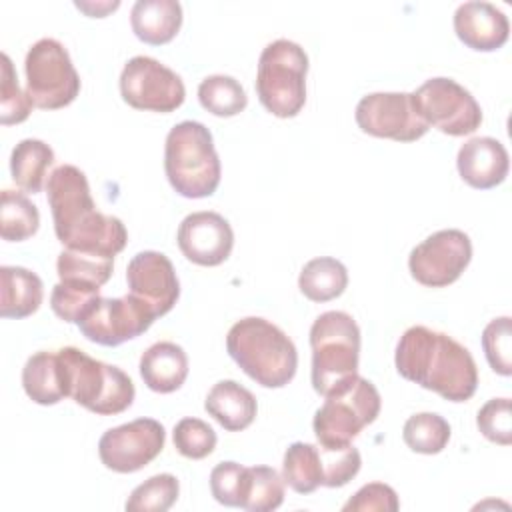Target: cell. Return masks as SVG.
Listing matches in <instances>:
<instances>
[{
	"label": "cell",
	"instance_id": "cell-25",
	"mask_svg": "<svg viewBox=\"0 0 512 512\" xmlns=\"http://www.w3.org/2000/svg\"><path fill=\"white\" fill-rule=\"evenodd\" d=\"M54 164V150L36 138L20 140L10 154V174L16 186L26 192H40L48 174V168Z\"/></svg>",
	"mask_w": 512,
	"mask_h": 512
},
{
	"label": "cell",
	"instance_id": "cell-35",
	"mask_svg": "<svg viewBox=\"0 0 512 512\" xmlns=\"http://www.w3.org/2000/svg\"><path fill=\"white\" fill-rule=\"evenodd\" d=\"M482 348L496 374H512V322L508 316L494 318L486 324L482 332Z\"/></svg>",
	"mask_w": 512,
	"mask_h": 512
},
{
	"label": "cell",
	"instance_id": "cell-23",
	"mask_svg": "<svg viewBox=\"0 0 512 512\" xmlns=\"http://www.w3.org/2000/svg\"><path fill=\"white\" fill-rule=\"evenodd\" d=\"M44 298V286L38 274L22 266L0 268V316L26 318L34 314Z\"/></svg>",
	"mask_w": 512,
	"mask_h": 512
},
{
	"label": "cell",
	"instance_id": "cell-40",
	"mask_svg": "<svg viewBox=\"0 0 512 512\" xmlns=\"http://www.w3.org/2000/svg\"><path fill=\"white\" fill-rule=\"evenodd\" d=\"M244 470L246 466L238 462H220L210 472V492L216 498V502L224 506L238 508L240 506V494L244 484Z\"/></svg>",
	"mask_w": 512,
	"mask_h": 512
},
{
	"label": "cell",
	"instance_id": "cell-9",
	"mask_svg": "<svg viewBox=\"0 0 512 512\" xmlns=\"http://www.w3.org/2000/svg\"><path fill=\"white\" fill-rule=\"evenodd\" d=\"M26 94L40 110L72 104L80 92V76L68 50L54 38L34 42L24 60Z\"/></svg>",
	"mask_w": 512,
	"mask_h": 512
},
{
	"label": "cell",
	"instance_id": "cell-10",
	"mask_svg": "<svg viewBox=\"0 0 512 512\" xmlns=\"http://www.w3.org/2000/svg\"><path fill=\"white\" fill-rule=\"evenodd\" d=\"M416 114L448 136H466L480 128L482 110L476 98L452 78H430L412 94Z\"/></svg>",
	"mask_w": 512,
	"mask_h": 512
},
{
	"label": "cell",
	"instance_id": "cell-11",
	"mask_svg": "<svg viewBox=\"0 0 512 512\" xmlns=\"http://www.w3.org/2000/svg\"><path fill=\"white\" fill-rule=\"evenodd\" d=\"M154 320V310L128 292L120 298L98 296L76 324L90 342L100 346H120L144 334Z\"/></svg>",
	"mask_w": 512,
	"mask_h": 512
},
{
	"label": "cell",
	"instance_id": "cell-33",
	"mask_svg": "<svg viewBox=\"0 0 512 512\" xmlns=\"http://www.w3.org/2000/svg\"><path fill=\"white\" fill-rule=\"evenodd\" d=\"M180 484L174 474H156L136 486L124 508L128 512H166L178 500Z\"/></svg>",
	"mask_w": 512,
	"mask_h": 512
},
{
	"label": "cell",
	"instance_id": "cell-12",
	"mask_svg": "<svg viewBox=\"0 0 512 512\" xmlns=\"http://www.w3.org/2000/svg\"><path fill=\"white\" fill-rule=\"evenodd\" d=\"M122 100L136 110L174 112L186 98L182 78L150 56L130 58L120 74Z\"/></svg>",
	"mask_w": 512,
	"mask_h": 512
},
{
	"label": "cell",
	"instance_id": "cell-32",
	"mask_svg": "<svg viewBox=\"0 0 512 512\" xmlns=\"http://www.w3.org/2000/svg\"><path fill=\"white\" fill-rule=\"evenodd\" d=\"M402 438L412 452L438 454L450 440V424L434 412H420L404 422Z\"/></svg>",
	"mask_w": 512,
	"mask_h": 512
},
{
	"label": "cell",
	"instance_id": "cell-14",
	"mask_svg": "<svg viewBox=\"0 0 512 512\" xmlns=\"http://www.w3.org/2000/svg\"><path fill=\"white\" fill-rule=\"evenodd\" d=\"M164 426L154 418H136L106 430L98 442L102 464L118 474L138 472L164 448Z\"/></svg>",
	"mask_w": 512,
	"mask_h": 512
},
{
	"label": "cell",
	"instance_id": "cell-37",
	"mask_svg": "<svg viewBox=\"0 0 512 512\" xmlns=\"http://www.w3.org/2000/svg\"><path fill=\"white\" fill-rule=\"evenodd\" d=\"M320 460H322V486L326 488H340L348 484L362 466V458L358 448L352 444L340 448H326L320 446Z\"/></svg>",
	"mask_w": 512,
	"mask_h": 512
},
{
	"label": "cell",
	"instance_id": "cell-38",
	"mask_svg": "<svg viewBox=\"0 0 512 512\" xmlns=\"http://www.w3.org/2000/svg\"><path fill=\"white\" fill-rule=\"evenodd\" d=\"M478 430L494 444L508 446L512 444V416H510V400L508 398H492L488 400L476 416Z\"/></svg>",
	"mask_w": 512,
	"mask_h": 512
},
{
	"label": "cell",
	"instance_id": "cell-21",
	"mask_svg": "<svg viewBox=\"0 0 512 512\" xmlns=\"http://www.w3.org/2000/svg\"><path fill=\"white\" fill-rule=\"evenodd\" d=\"M144 384L158 394L178 390L188 376V356L176 342H156L140 358Z\"/></svg>",
	"mask_w": 512,
	"mask_h": 512
},
{
	"label": "cell",
	"instance_id": "cell-34",
	"mask_svg": "<svg viewBox=\"0 0 512 512\" xmlns=\"http://www.w3.org/2000/svg\"><path fill=\"white\" fill-rule=\"evenodd\" d=\"M174 448L190 460H202L216 448V432L200 418H182L172 432Z\"/></svg>",
	"mask_w": 512,
	"mask_h": 512
},
{
	"label": "cell",
	"instance_id": "cell-19",
	"mask_svg": "<svg viewBox=\"0 0 512 512\" xmlns=\"http://www.w3.org/2000/svg\"><path fill=\"white\" fill-rule=\"evenodd\" d=\"M454 32L468 48L494 52L510 34L506 14L490 2H464L454 12Z\"/></svg>",
	"mask_w": 512,
	"mask_h": 512
},
{
	"label": "cell",
	"instance_id": "cell-13",
	"mask_svg": "<svg viewBox=\"0 0 512 512\" xmlns=\"http://www.w3.org/2000/svg\"><path fill=\"white\" fill-rule=\"evenodd\" d=\"M472 260L468 234L456 228L438 230L412 248L408 268L416 282L428 288H444L456 282Z\"/></svg>",
	"mask_w": 512,
	"mask_h": 512
},
{
	"label": "cell",
	"instance_id": "cell-27",
	"mask_svg": "<svg viewBox=\"0 0 512 512\" xmlns=\"http://www.w3.org/2000/svg\"><path fill=\"white\" fill-rule=\"evenodd\" d=\"M112 270L114 258H104L68 248H64L56 260V272L60 282L90 290H100L110 280Z\"/></svg>",
	"mask_w": 512,
	"mask_h": 512
},
{
	"label": "cell",
	"instance_id": "cell-30",
	"mask_svg": "<svg viewBox=\"0 0 512 512\" xmlns=\"http://www.w3.org/2000/svg\"><path fill=\"white\" fill-rule=\"evenodd\" d=\"M198 100L204 110L220 118L236 116L248 104V96L240 82L226 74L206 76L198 86Z\"/></svg>",
	"mask_w": 512,
	"mask_h": 512
},
{
	"label": "cell",
	"instance_id": "cell-24",
	"mask_svg": "<svg viewBox=\"0 0 512 512\" xmlns=\"http://www.w3.org/2000/svg\"><path fill=\"white\" fill-rule=\"evenodd\" d=\"M22 386L26 396L36 404L52 406L64 400L68 394L58 350L32 354L22 368Z\"/></svg>",
	"mask_w": 512,
	"mask_h": 512
},
{
	"label": "cell",
	"instance_id": "cell-15",
	"mask_svg": "<svg viewBox=\"0 0 512 512\" xmlns=\"http://www.w3.org/2000/svg\"><path fill=\"white\" fill-rule=\"evenodd\" d=\"M356 124L362 132L396 142H414L428 132L406 92H372L356 104Z\"/></svg>",
	"mask_w": 512,
	"mask_h": 512
},
{
	"label": "cell",
	"instance_id": "cell-2",
	"mask_svg": "<svg viewBox=\"0 0 512 512\" xmlns=\"http://www.w3.org/2000/svg\"><path fill=\"white\" fill-rule=\"evenodd\" d=\"M394 364L402 378L450 402H466L478 388V368L468 348L422 324L400 336Z\"/></svg>",
	"mask_w": 512,
	"mask_h": 512
},
{
	"label": "cell",
	"instance_id": "cell-41",
	"mask_svg": "<svg viewBox=\"0 0 512 512\" xmlns=\"http://www.w3.org/2000/svg\"><path fill=\"white\" fill-rule=\"evenodd\" d=\"M400 508L394 488L382 482H370L362 486L344 506V512H396Z\"/></svg>",
	"mask_w": 512,
	"mask_h": 512
},
{
	"label": "cell",
	"instance_id": "cell-6",
	"mask_svg": "<svg viewBox=\"0 0 512 512\" xmlns=\"http://www.w3.org/2000/svg\"><path fill=\"white\" fill-rule=\"evenodd\" d=\"M66 394L86 410L112 416L132 406L136 390L130 376L118 366L104 364L76 346L58 350Z\"/></svg>",
	"mask_w": 512,
	"mask_h": 512
},
{
	"label": "cell",
	"instance_id": "cell-31",
	"mask_svg": "<svg viewBox=\"0 0 512 512\" xmlns=\"http://www.w3.org/2000/svg\"><path fill=\"white\" fill-rule=\"evenodd\" d=\"M38 226L40 214L30 198L16 190H2L0 236L8 242H22L34 236Z\"/></svg>",
	"mask_w": 512,
	"mask_h": 512
},
{
	"label": "cell",
	"instance_id": "cell-5",
	"mask_svg": "<svg viewBox=\"0 0 512 512\" xmlns=\"http://www.w3.org/2000/svg\"><path fill=\"white\" fill-rule=\"evenodd\" d=\"M312 386L328 396L358 376L360 328L356 320L340 310L320 314L310 328Z\"/></svg>",
	"mask_w": 512,
	"mask_h": 512
},
{
	"label": "cell",
	"instance_id": "cell-26",
	"mask_svg": "<svg viewBox=\"0 0 512 512\" xmlns=\"http://www.w3.org/2000/svg\"><path fill=\"white\" fill-rule=\"evenodd\" d=\"M348 286L346 266L330 256L312 258L304 264L298 276L300 292L312 302H330Z\"/></svg>",
	"mask_w": 512,
	"mask_h": 512
},
{
	"label": "cell",
	"instance_id": "cell-8",
	"mask_svg": "<svg viewBox=\"0 0 512 512\" xmlns=\"http://www.w3.org/2000/svg\"><path fill=\"white\" fill-rule=\"evenodd\" d=\"M324 398V404L314 414L312 428L318 444L326 448L350 444L362 428L378 418L382 406L376 386L362 376L352 378Z\"/></svg>",
	"mask_w": 512,
	"mask_h": 512
},
{
	"label": "cell",
	"instance_id": "cell-3",
	"mask_svg": "<svg viewBox=\"0 0 512 512\" xmlns=\"http://www.w3.org/2000/svg\"><path fill=\"white\" fill-rule=\"evenodd\" d=\"M230 358L260 386L282 388L298 368L294 342L272 322L248 316L232 324L226 336Z\"/></svg>",
	"mask_w": 512,
	"mask_h": 512
},
{
	"label": "cell",
	"instance_id": "cell-20",
	"mask_svg": "<svg viewBox=\"0 0 512 512\" xmlns=\"http://www.w3.org/2000/svg\"><path fill=\"white\" fill-rule=\"evenodd\" d=\"M204 408L228 432L248 428L258 412L254 394L236 380L216 382L206 394Z\"/></svg>",
	"mask_w": 512,
	"mask_h": 512
},
{
	"label": "cell",
	"instance_id": "cell-29",
	"mask_svg": "<svg viewBox=\"0 0 512 512\" xmlns=\"http://www.w3.org/2000/svg\"><path fill=\"white\" fill-rule=\"evenodd\" d=\"M284 502V478L270 466H246L240 506L250 512H270Z\"/></svg>",
	"mask_w": 512,
	"mask_h": 512
},
{
	"label": "cell",
	"instance_id": "cell-39",
	"mask_svg": "<svg viewBox=\"0 0 512 512\" xmlns=\"http://www.w3.org/2000/svg\"><path fill=\"white\" fill-rule=\"evenodd\" d=\"M98 296H100V290H90V288H82V286L58 282V284L52 288L50 306H52L54 314H56L60 320L76 324V322L80 320V316L88 310V306H90Z\"/></svg>",
	"mask_w": 512,
	"mask_h": 512
},
{
	"label": "cell",
	"instance_id": "cell-17",
	"mask_svg": "<svg viewBox=\"0 0 512 512\" xmlns=\"http://www.w3.org/2000/svg\"><path fill=\"white\" fill-rule=\"evenodd\" d=\"M180 252L198 266L222 264L234 246V232L230 222L210 210L188 214L176 234Z\"/></svg>",
	"mask_w": 512,
	"mask_h": 512
},
{
	"label": "cell",
	"instance_id": "cell-4",
	"mask_svg": "<svg viewBox=\"0 0 512 512\" xmlns=\"http://www.w3.org/2000/svg\"><path fill=\"white\" fill-rule=\"evenodd\" d=\"M164 170L170 186L184 198H206L216 192L222 168L212 134L202 122L184 120L170 128Z\"/></svg>",
	"mask_w": 512,
	"mask_h": 512
},
{
	"label": "cell",
	"instance_id": "cell-28",
	"mask_svg": "<svg viewBox=\"0 0 512 512\" xmlns=\"http://www.w3.org/2000/svg\"><path fill=\"white\" fill-rule=\"evenodd\" d=\"M282 478L298 494H310L322 486L320 446L308 442H294L284 452Z\"/></svg>",
	"mask_w": 512,
	"mask_h": 512
},
{
	"label": "cell",
	"instance_id": "cell-7",
	"mask_svg": "<svg viewBox=\"0 0 512 512\" xmlns=\"http://www.w3.org/2000/svg\"><path fill=\"white\" fill-rule=\"evenodd\" d=\"M308 56L292 40L270 42L258 58L256 92L260 104L278 118H294L306 104Z\"/></svg>",
	"mask_w": 512,
	"mask_h": 512
},
{
	"label": "cell",
	"instance_id": "cell-1",
	"mask_svg": "<svg viewBox=\"0 0 512 512\" xmlns=\"http://www.w3.org/2000/svg\"><path fill=\"white\" fill-rule=\"evenodd\" d=\"M48 204L56 238L68 248L104 258L120 254L128 242L126 226L120 218L96 210L86 174L62 164L52 170L46 182Z\"/></svg>",
	"mask_w": 512,
	"mask_h": 512
},
{
	"label": "cell",
	"instance_id": "cell-16",
	"mask_svg": "<svg viewBox=\"0 0 512 512\" xmlns=\"http://www.w3.org/2000/svg\"><path fill=\"white\" fill-rule=\"evenodd\" d=\"M126 282L130 294L144 300L156 318L168 314L180 296L174 264L166 254L156 250H144L132 256L126 268Z\"/></svg>",
	"mask_w": 512,
	"mask_h": 512
},
{
	"label": "cell",
	"instance_id": "cell-18",
	"mask_svg": "<svg viewBox=\"0 0 512 512\" xmlns=\"http://www.w3.org/2000/svg\"><path fill=\"white\" fill-rule=\"evenodd\" d=\"M456 166L460 178L468 186L476 190H490L506 180L510 160L500 140L476 136L460 146Z\"/></svg>",
	"mask_w": 512,
	"mask_h": 512
},
{
	"label": "cell",
	"instance_id": "cell-36",
	"mask_svg": "<svg viewBox=\"0 0 512 512\" xmlns=\"http://www.w3.org/2000/svg\"><path fill=\"white\" fill-rule=\"evenodd\" d=\"M32 100L20 90L18 78L8 54H2V84H0V122L4 126L24 122L32 112Z\"/></svg>",
	"mask_w": 512,
	"mask_h": 512
},
{
	"label": "cell",
	"instance_id": "cell-22",
	"mask_svg": "<svg viewBox=\"0 0 512 512\" xmlns=\"http://www.w3.org/2000/svg\"><path fill=\"white\" fill-rule=\"evenodd\" d=\"M130 24L138 40L150 46L166 44L182 26V6L176 0H138L130 12Z\"/></svg>",
	"mask_w": 512,
	"mask_h": 512
}]
</instances>
